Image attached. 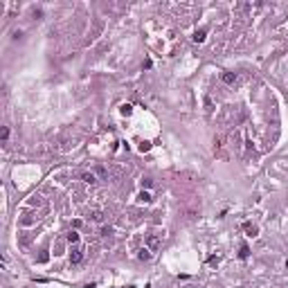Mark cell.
I'll return each instance as SVG.
<instances>
[{"mask_svg": "<svg viewBox=\"0 0 288 288\" xmlns=\"http://www.w3.org/2000/svg\"><path fill=\"white\" fill-rule=\"evenodd\" d=\"M214 153H216V158H221V160H227L230 155L225 151V137L223 135H216L214 137Z\"/></svg>", "mask_w": 288, "mask_h": 288, "instance_id": "obj_1", "label": "cell"}, {"mask_svg": "<svg viewBox=\"0 0 288 288\" xmlns=\"http://www.w3.org/2000/svg\"><path fill=\"white\" fill-rule=\"evenodd\" d=\"M146 243H149L151 250H158V248H160V237H158V234H149V237H146Z\"/></svg>", "mask_w": 288, "mask_h": 288, "instance_id": "obj_2", "label": "cell"}, {"mask_svg": "<svg viewBox=\"0 0 288 288\" xmlns=\"http://www.w3.org/2000/svg\"><path fill=\"white\" fill-rule=\"evenodd\" d=\"M81 259H83L81 250H79V248H72V252H70V261H72V263H79Z\"/></svg>", "mask_w": 288, "mask_h": 288, "instance_id": "obj_3", "label": "cell"}, {"mask_svg": "<svg viewBox=\"0 0 288 288\" xmlns=\"http://www.w3.org/2000/svg\"><path fill=\"white\" fill-rule=\"evenodd\" d=\"M221 79H223V83H237V74L234 72H225V74H221Z\"/></svg>", "mask_w": 288, "mask_h": 288, "instance_id": "obj_4", "label": "cell"}, {"mask_svg": "<svg viewBox=\"0 0 288 288\" xmlns=\"http://www.w3.org/2000/svg\"><path fill=\"white\" fill-rule=\"evenodd\" d=\"M243 230L248 232V237H257V232H259L257 225H252V223H243Z\"/></svg>", "mask_w": 288, "mask_h": 288, "instance_id": "obj_5", "label": "cell"}, {"mask_svg": "<svg viewBox=\"0 0 288 288\" xmlns=\"http://www.w3.org/2000/svg\"><path fill=\"white\" fill-rule=\"evenodd\" d=\"M81 178H83V182H88V185H95V182H97V178H95V174H83Z\"/></svg>", "mask_w": 288, "mask_h": 288, "instance_id": "obj_6", "label": "cell"}, {"mask_svg": "<svg viewBox=\"0 0 288 288\" xmlns=\"http://www.w3.org/2000/svg\"><path fill=\"white\" fill-rule=\"evenodd\" d=\"M137 200H140V203H151V194H149V191H142L140 196H137Z\"/></svg>", "mask_w": 288, "mask_h": 288, "instance_id": "obj_7", "label": "cell"}, {"mask_svg": "<svg viewBox=\"0 0 288 288\" xmlns=\"http://www.w3.org/2000/svg\"><path fill=\"white\" fill-rule=\"evenodd\" d=\"M140 259H142V261H149V259H151V250L142 248V250H140Z\"/></svg>", "mask_w": 288, "mask_h": 288, "instance_id": "obj_8", "label": "cell"}, {"mask_svg": "<svg viewBox=\"0 0 288 288\" xmlns=\"http://www.w3.org/2000/svg\"><path fill=\"white\" fill-rule=\"evenodd\" d=\"M68 241H70V243H77V241H79V232L70 230V232H68Z\"/></svg>", "mask_w": 288, "mask_h": 288, "instance_id": "obj_9", "label": "cell"}, {"mask_svg": "<svg viewBox=\"0 0 288 288\" xmlns=\"http://www.w3.org/2000/svg\"><path fill=\"white\" fill-rule=\"evenodd\" d=\"M203 38H205V30H200V32L194 34V41H196V43H203Z\"/></svg>", "mask_w": 288, "mask_h": 288, "instance_id": "obj_10", "label": "cell"}, {"mask_svg": "<svg viewBox=\"0 0 288 288\" xmlns=\"http://www.w3.org/2000/svg\"><path fill=\"white\" fill-rule=\"evenodd\" d=\"M119 111H122V115H131V113H133V106H131V104H124Z\"/></svg>", "mask_w": 288, "mask_h": 288, "instance_id": "obj_11", "label": "cell"}, {"mask_svg": "<svg viewBox=\"0 0 288 288\" xmlns=\"http://www.w3.org/2000/svg\"><path fill=\"white\" fill-rule=\"evenodd\" d=\"M248 255H250L248 245H241V252H239V257H241V259H248Z\"/></svg>", "mask_w": 288, "mask_h": 288, "instance_id": "obj_12", "label": "cell"}, {"mask_svg": "<svg viewBox=\"0 0 288 288\" xmlns=\"http://www.w3.org/2000/svg\"><path fill=\"white\" fill-rule=\"evenodd\" d=\"M149 149H151V144H149V142H142V144H140V151H142V153L149 151Z\"/></svg>", "mask_w": 288, "mask_h": 288, "instance_id": "obj_13", "label": "cell"}, {"mask_svg": "<svg viewBox=\"0 0 288 288\" xmlns=\"http://www.w3.org/2000/svg\"><path fill=\"white\" fill-rule=\"evenodd\" d=\"M7 137H9V128H7V126H5V128H2V140L7 142Z\"/></svg>", "mask_w": 288, "mask_h": 288, "instance_id": "obj_14", "label": "cell"}, {"mask_svg": "<svg viewBox=\"0 0 288 288\" xmlns=\"http://www.w3.org/2000/svg\"><path fill=\"white\" fill-rule=\"evenodd\" d=\"M93 218H95V221H101L104 216H101V212H95V214H93Z\"/></svg>", "mask_w": 288, "mask_h": 288, "instance_id": "obj_15", "label": "cell"}]
</instances>
